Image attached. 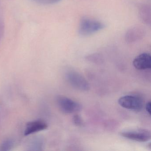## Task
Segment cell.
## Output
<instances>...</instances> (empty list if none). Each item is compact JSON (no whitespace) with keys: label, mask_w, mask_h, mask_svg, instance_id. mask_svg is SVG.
<instances>
[{"label":"cell","mask_w":151,"mask_h":151,"mask_svg":"<svg viewBox=\"0 0 151 151\" xmlns=\"http://www.w3.org/2000/svg\"><path fill=\"white\" fill-rule=\"evenodd\" d=\"M105 25L99 21L88 17L81 19L78 32L82 36H89L103 29Z\"/></svg>","instance_id":"obj_1"},{"label":"cell","mask_w":151,"mask_h":151,"mask_svg":"<svg viewBox=\"0 0 151 151\" xmlns=\"http://www.w3.org/2000/svg\"><path fill=\"white\" fill-rule=\"evenodd\" d=\"M68 83L77 90L86 91L90 89V86L87 80L82 75L75 71H69L66 74Z\"/></svg>","instance_id":"obj_2"},{"label":"cell","mask_w":151,"mask_h":151,"mask_svg":"<svg viewBox=\"0 0 151 151\" xmlns=\"http://www.w3.org/2000/svg\"><path fill=\"white\" fill-rule=\"evenodd\" d=\"M57 103L61 111L66 114L76 113L82 109L81 104L65 96H58Z\"/></svg>","instance_id":"obj_3"},{"label":"cell","mask_w":151,"mask_h":151,"mask_svg":"<svg viewBox=\"0 0 151 151\" xmlns=\"http://www.w3.org/2000/svg\"><path fill=\"white\" fill-rule=\"evenodd\" d=\"M118 103L122 107L132 111L139 112L143 108V102L141 99L133 95H125L119 98Z\"/></svg>","instance_id":"obj_4"},{"label":"cell","mask_w":151,"mask_h":151,"mask_svg":"<svg viewBox=\"0 0 151 151\" xmlns=\"http://www.w3.org/2000/svg\"><path fill=\"white\" fill-rule=\"evenodd\" d=\"M120 135L125 138L139 142H145L151 138L150 132L147 130L124 131L120 132Z\"/></svg>","instance_id":"obj_5"},{"label":"cell","mask_w":151,"mask_h":151,"mask_svg":"<svg viewBox=\"0 0 151 151\" xmlns=\"http://www.w3.org/2000/svg\"><path fill=\"white\" fill-rule=\"evenodd\" d=\"M146 31L140 25L133 26L128 30L125 33V41L128 43H133L139 41L145 37Z\"/></svg>","instance_id":"obj_6"},{"label":"cell","mask_w":151,"mask_h":151,"mask_svg":"<svg viewBox=\"0 0 151 151\" xmlns=\"http://www.w3.org/2000/svg\"><path fill=\"white\" fill-rule=\"evenodd\" d=\"M134 68L139 70L149 69L151 68V57L150 54L143 53L137 56L132 62Z\"/></svg>","instance_id":"obj_7"},{"label":"cell","mask_w":151,"mask_h":151,"mask_svg":"<svg viewBox=\"0 0 151 151\" xmlns=\"http://www.w3.org/2000/svg\"><path fill=\"white\" fill-rule=\"evenodd\" d=\"M47 125L45 122L43 121H36L30 122L26 125L24 131V135H30L47 128Z\"/></svg>","instance_id":"obj_8"},{"label":"cell","mask_w":151,"mask_h":151,"mask_svg":"<svg viewBox=\"0 0 151 151\" xmlns=\"http://www.w3.org/2000/svg\"><path fill=\"white\" fill-rule=\"evenodd\" d=\"M139 13L141 20L146 24L151 23V8L148 5L143 4L139 7Z\"/></svg>","instance_id":"obj_9"},{"label":"cell","mask_w":151,"mask_h":151,"mask_svg":"<svg viewBox=\"0 0 151 151\" xmlns=\"http://www.w3.org/2000/svg\"><path fill=\"white\" fill-rule=\"evenodd\" d=\"M13 143L11 140H7L2 144L1 150L2 151H7L10 150L13 146Z\"/></svg>","instance_id":"obj_10"},{"label":"cell","mask_w":151,"mask_h":151,"mask_svg":"<svg viewBox=\"0 0 151 151\" xmlns=\"http://www.w3.org/2000/svg\"><path fill=\"white\" fill-rule=\"evenodd\" d=\"M73 122L76 126H81L83 124V119L79 115H75L73 117Z\"/></svg>","instance_id":"obj_11"},{"label":"cell","mask_w":151,"mask_h":151,"mask_svg":"<svg viewBox=\"0 0 151 151\" xmlns=\"http://www.w3.org/2000/svg\"><path fill=\"white\" fill-rule=\"evenodd\" d=\"M33 1L40 4L48 5V4H53L58 3L61 0H33Z\"/></svg>","instance_id":"obj_12"},{"label":"cell","mask_w":151,"mask_h":151,"mask_svg":"<svg viewBox=\"0 0 151 151\" xmlns=\"http://www.w3.org/2000/svg\"><path fill=\"white\" fill-rule=\"evenodd\" d=\"M151 103L150 101H148L147 103L146 104L145 106V109L146 110L147 112L148 113L149 115H151Z\"/></svg>","instance_id":"obj_13"}]
</instances>
